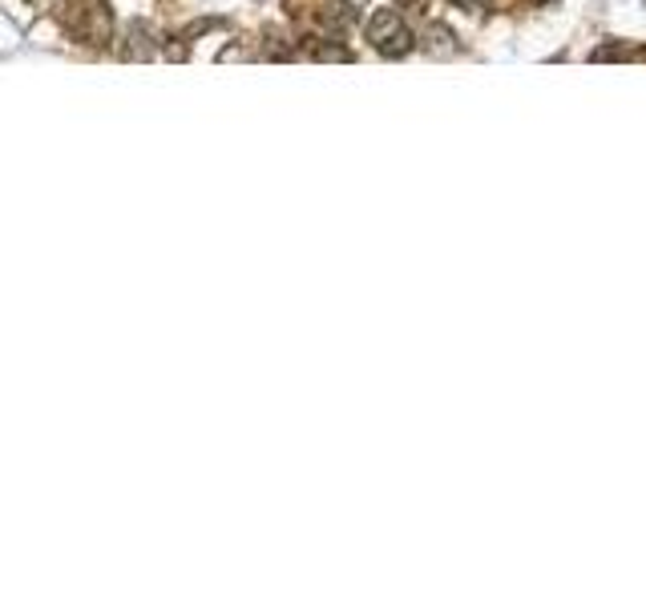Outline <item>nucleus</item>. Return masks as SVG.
Segmentation results:
<instances>
[{
  "label": "nucleus",
  "mask_w": 646,
  "mask_h": 604,
  "mask_svg": "<svg viewBox=\"0 0 646 604\" xmlns=\"http://www.w3.org/2000/svg\"><path fill=\"white\" fill-rule=\"evenodd\" d=\"M126 41H129V44L122 49V53H126L129 61H134V56H150V53H154V49H150V28H145V25H134V28H129Z\"/></svg>",
  "instance_id": "f03ea898"
},
{
  "label": "nucleus",
  "mask_w": 646,
  "mask_h": 604,
  "mask_svg": "<svg viewBox=\"0 0 646 604\" xmlns=\"http://www.w3.org/2000/svg\"><path fill=\"white\" fill-rule=\"evenodd\" d=\"M368 41L380 56H404L413 49V28L404 25V16L396 9H380L368 21Z\"/></svg>",
  "instance_id": "f257e3e1"
}]
</instances>
